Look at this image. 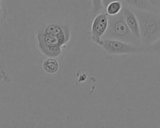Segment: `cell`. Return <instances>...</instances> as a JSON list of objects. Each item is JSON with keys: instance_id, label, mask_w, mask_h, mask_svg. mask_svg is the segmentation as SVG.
Segmentation results:
<instances>
[{"instance_id": "7a4b0ae2", "label": "cell", "mask_w": 160, "mask_h": 128, "mask_svg": "<svg viewBox=\"0 0 160 128\" xmlns=\"http://www.w3.org/2000/svg\"><path fill=\"white\" fill-rule=\"evenodd\" d=\"M108 28L101 37L102 39H111L134 44L141 45L128 27L122 10L116 15H108Z\"/></svg>"}, {"instance_id": "ba28073f", "label": "cell", "mask_w": 160, "mask_h": 128, "mask_svg": "<svg viewBox=\"0 0 160 128\" xmlns=\"http://www.w3.org/2000/svg\"><path fill=\"white\" fill-rule=\"evenodd\" d=\"M59 64L58 61L54 57H49L43 61L42 68L48 74H54L59 70Z\"/></svg>"}, {"instance_id": "52a82bcc", "label": "cell", "mask_w": 160, "mask_h": 128, "mask_svg": "<svg viewBox=\"0 0 160 128\" xmlns=\"http://www.w3.org/2000/svg\"><path fill=\"white\" fill-rule=\"evenodd\" d=\"M122 3L127 5L131 8L151 11L155 12H160L156 8L149 0H121Z\"/></svg>"}, {"instance_id": "5b68a950", "label": "cell", "mask_w": 160, "mask_h": 128, "mask_svg": "<svg viewBox=\"0 0 160 128\" xmlns=\"http://www.w3.org/2000/svg\"><path fill=\"white\" fill-rule=\"evenodd\" d=\"M122 11L123 12L128 27H129V30L135 37V38L141 43L139 27L136 15L134 14L132 9L124 3H122Z\"/></svg>"}, {"instance_id": "9a60e30c", "label": "cell", "mask_w": 160, "mask_h": 128, "mask_svg": "<svg viewBox=\"0 0 160 128\" xmlns=\"http://www.w3.org/2000/svg\"><path fill=\"white\" fill-rule=\"evenodd\" d=\"M77 77H78V80L79 82H84L86 79V75L84 73H78V75L77 74Z\"/></svg>"}, {"instance_id": "9c48e42d", "label": "cell", "mask_w": 160, "mask_h": 128, "mask_svg": "<svg viewBox=\"0 0 160 128\" xmlns=\"http://www.w3.org/2000/svg\"><path fill=\"white\" fill-rule=\"evenodd\" d=\"M122 8V2L121 1H112L108 4L105 8L106 13L109 16H113L118 14Z\"/></svg>"}, {"instance_id": "6da1fadb", "label": "cell", "mask_w": 160, "mask_h": 128, "mask_svg": "<svg viewBox=\"0 0 160 128\" xmlns=\"http://www.w3.org/2000/svg\"><path fill=\"white\" fill-rule=\"evenodd\" d=\"M131 9L138 22L141 45L146 48L160 38V12Z\"/></svg>"}, {"instance_id": "8992f818", "label": "cell", "mask_w": 160, "mask_h": 128, "mask_svg": "<svg viewBox=\"0 0 160 128\" xmlns=\"http://www.w3.org/2000/svg\"><path fill=\"white\" fill-rule=\"evenodd\" d=\"M38 40V45L40 51L49 57L59 56L62 53V47L58 44H46Z\"/></svg>"}, {"instance_id": "277c9868", "label": "cell", "mask_w": 160, "mask_h": 128, "mask_svg": "<svg viewBox=\"0 0 160 128\" xmlns=\"http://www.w3.org/2000/svg\"><path fill=\"white\" fill-rule=\"evenodd\" d=\"M108 26V17L106 12H101L94 17L91 26V37L94 42L102 37L107 30Z\"/></svg>"}, {"instance_id": "2e32d148", "label": "cell", "mask_w": 160, "mask_h": 128, "mask_svg": "<svg viewBox=\"0 0 160 128\" xmlns=\"http://www.w3.org/2000/svg\"><path fill=\"white\" fill-rule=\"evenodd\" d=\"M121 1V0H102V3L104 9L109 3H110L112 1Z\"/></svg>"}, {"instance_id": "5bb4252c", "label": "cell", "mask_w": 160, "mask_h": 128, "mask_svg": "<svg viewBox=\"0 0 160 128\" xmlns=\"http://www.w3.org/2000/svg\"><path fill=\"white\" fill-rule=\"evenodd\" d=\"M150 2L160 11V0H149Z\"/></svg>"}, {"instance_id": "30bf717a", "label": "cell", "mask_w": 160, "mask_h": 128, "mask_svg": "<svg viewBox=\"0 0 160 128\" xmlns=\"http://www.w3.org/2000/svg\"><path fill=\"white\" fill-rule=\"evenodd\" d=\"M92 2V15L94 17L96 15L101 13L104 8L103 7L102 0H91Z\"/></svg>"}, {"instance_id": "3957f363", "label": "cell", "mask_w": 160, "mask_h": 128, "mask_svg": "<svg viewBox=\"0 0 160 128\" xmlns=\"http://www.w3.org/2000/svg\"><path fill=\"white\" fill-rule=\"evenodd\" d=\"M111 54H124L146 52L142 45L134 44L111 39H99L94 42Z\"/></svg>"}, {"instance_id": "8fae6325", "label": "cell", "mask_w": 160, "mask_h": 128, "mask_svg": "<svg viewBox=\"0 0 160 128\" xmlns=\"http://www.w3.org/2000/svg\"><path fill=\"white\" fill-rule=\"evenodd\" d=\"M146 51V52L152 54H160V38L148 46Z\"/></svg>"}, {"instance_id": "4fadbf2b", "label": "cell", "mask_w": 160, "mask_h": 128, "mask_svg": "<svg viewBox=\"0 0 160 128\" xmlns=\"http://www.w3.org/2000/svg\"><path fill=\"white\" fill-rule=\"evenodd\" d=\"M7 11L2 0H0V26L4 21L6 17Z\"/></svg>"}, {"instance_id": "7c38bea8", "label": "cell", "mask_w": 160, "mask_h": 128, "mask_svg": "<svg viewBox=\"0 0 160 128\" xmlns=\"http://www.w3.org/2000/svg\"><path fill=\"white\" fill-rule=\"evenodd\" d=\"M62 26H59L58 24H51L47 26L44 30H42L44 33L46 34H57L61 29Z\"/></svg>"}]
</instances>
